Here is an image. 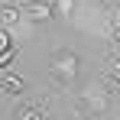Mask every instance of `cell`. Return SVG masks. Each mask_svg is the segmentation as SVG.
Wrapping results in <instances>:
<instances>
[{
  "label": "cell",
  "mask_w": 120,
  "mask_h": 120,
  "mask_svg": "<svg viewBox=\"0 0 120 120\" xmlns=\"http://www.w3.org/2000/svg\"><path fill=\"white\" fill-rule=\"evenodd\" d=\"M78 68H81V59L75 55V52H68V49H55V52L49 55V75L59 81L62 88L75 84V78H78Z\"/></svg>",
  "instance_id": "6da1fadb"
},
{
  "label": "cell",
  "mask_w": 120,
  "mask_h": 120,
  "mask_svg": "<svg viewBox=\"0 0 120 120\" xmlns=\"http://www.w3.org/2000/svg\"><path fill=\"white\" fill-rule=\"evenodd\" d=\"M110 39L114 45H120V7H114V13H110Z\"/></svg>",
  "instance_id": "52a82bcc"
},
{
  "label": "cell",
  "mask_w": 120,
  "mask_h": 120,
  "mask_svg": "<svg viewBox=\"0 0 120 120\" xmlns=\"http://www.w3.org/2000/svg\"><path fill=\"white\" fill-rule=\"evenodd\" d=\"M84 107L91 110V114H101V110H107V94H104V88H88L84 91Z\"/></svg>",
  "instance_id": "3957f363"
},
{
  "label": "cell",
  "mask_w": 120,
  "mask_h": 120,
  "mask_svg": "<svg viewBox=\"0 0 120 120\" xmlns=\"http://www.w3.org/2000/svg\"><path fill=\"white\" fill-rule=\"evenodd\" d=\"M75 13V0H55V16L59 20H68Z\"/></svg>",
  "instance_id": "8992f818"
},
{
  "label": "cell",
  "mask_w": 120,
  "mask_h": 120,
  "mask_svg": "<svg viewBox=\"0 0 120 120\" xmlns=\"http://www.w3.org/2000/svg\"><path fill=\"white\" fill-rule=\"evenodd\" d=\"M75 120H91V117H88V114H78V117H75Z\"/></svg>",
  "instance_id": "8fae6325"
},
{
  "label": "cell",
  "mask_w": 120,
  "mask_h": 120,
  "mask_svg": "<svg viewBox=\"0 0 120 120\" xmlns=\"http://www.w3.org/2000/svg\"><path fill=\"white\" fill-rule=\"evenodd\" d=\"M7 49H13V36H10V29L0 26V52H7Z\"/></svg>",
  "instance_id": "30bf717a"
},
{
  "label": "cell",
  "mask_w": 120,
  "mask_h": 120,
  "mask_svg": "<svg viewBox=\"0 0 120 120\" xmlns=\"http://www.w3.org/2000/svg\"><path fill=\"white\" fill-rule=\"evenodd\" d=\"M16 23H23L20 3H0V26L10 29V26H16Z\"/></svg>",
  "instance_id": "277c9868"
},
{
  "label": "cell",
  "mask_w": 120,
  "mask_h": 120,
  "mask_svg": "<svg viewBox=\"0 0 120 120\" xmlns=\"http://www.w3.org/2000/svg\"><path fill=\"white\" fill-rule=\"evenodd\" d=\"M26 91V84H23L20 75H13V71H0V94L3 98H16Z\"/></svg>",
  "instance_id": "7a4b0ae2"
},
{
  "label": "cell",
  "mask_w": 120,
  "mask_h": 120,
  "mask_svg": "<svg viewBox=\"0 0 120 120\" xmlns=\"http://www.w3.org/2000/svg\"><path fill=\"white\" fill-rule=\"evenodd\" d=\"M104 81H107V88H110L114 94H120V75H117V71H107V75H104Z\"/></svg>",
  "instance_id": "9c48e42d"
},
{
  "label": "cell",
  "mask_w": 120,
  "mask_h": 120,
  "mask_svg": "<svg viewBox=\"0 0 120 120\" xmlns=\"http://www.w3.org/2000/svg\"><path fill=\"white\" fill-rule=\"evenodd\" d=\"M16 55H20V49L13 45V49H7V52H0V71H7L13 62H16Z\"/></svg>",
  "instance_id": "ba28073f"
},
{
  "label": "cell",
  "mask_w": 120,
  "mask_h": 120,
  "mask_svg": "<svg viewBox=\"0 0 120 120\" xmlns=\"http://www.w3.org/2000/svg\"><path fill=\"white\" fill-rule=\"evenodd\" d=\"M13 120H45V114H42V107H20Z\"/></svg>",
  "instance_id": "5b68a950"
}]
</instances>
